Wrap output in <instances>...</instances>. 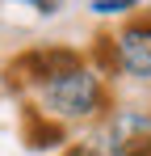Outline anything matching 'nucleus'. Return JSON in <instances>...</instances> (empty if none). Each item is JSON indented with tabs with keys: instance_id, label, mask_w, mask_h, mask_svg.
Returning a JSON list of instances; mask_svg holds the SVG:
<instances>
[{
	"instance_id": "obj_1",
	"label": "nucleus",
	"mask_w": 151,
	"mask_h": 156,
	"mask_svg": "<svg viewBox=\"0 0 151 156\" xmlns=\"http://www.w3.org/2000/svg\"><path fill=\"white\" fill-rule=\"evenodd\" d=\"M42 105L55 118H88L105 105V84L92 68L72 63V68L55 72L50 80H42Z\"/></svg>"
},
{
	"instance_id": "obj_2",
	"label": "nucleus",
	"mask_w": 151,
	"mask_h": 156,
	"mask_svg": "<svg viewBox=\"0 0 151 156\" xmlns=\"http://www.w3.org/2000/svg\"><path fill=\"white\" fill-rule=\"evenodd\" d=\"M97 156H151V122L139 110H118L97 135Z\"/></svg>"
},
{
	"instance_id": "obj_3",
	"label": "nucleus",
	"mask_w": 151,
	"mask_h": 156,
	"mask_svg": "<svg viewBox=\"0 0 151 156\" xmlns=\"http://www.w3.org/2000/svg\"><path fill=\"white\" fill-rule=\"evenodd\" d=\"M118 68L134 80H151V21H130L118 34Z\"/></svg>"
},
{
	"instance_id": "obj_4",
	"label": "nucleus",
	"mask_w": 151,
	"mask_h": 156,
	"mask_svg": "<svg viewBox=\"0 0 151 156\" xmlns=\"http://www.w3.org/2000/svg\"><path fill=\"white\" fill-rule=\"evenodd\" d=\"M139 0H92L88 9L92 13H101V17H109V13H126V9H134Z\"/></svg>"
},
{
	"instance_id": "obj_5",
	"label": "nucleus",
	"mask_w": 151,
	"mask_h": 156,
	"mask_svg": "<svg viewBox=\"0 0 151 156\" xmlns=\"http://www.w3.org/2000/svg\"><path fill=\"white\" fill-rule=\"evenodd\" d=\"M21 4H34L38 13H55L59 9V0H21Z\"/></svg>"
}]
</instances>
